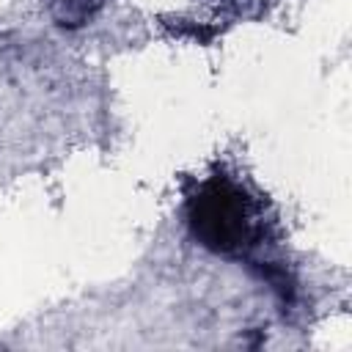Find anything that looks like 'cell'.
Wrapping results in <instances>:
<instances>
[{"instance_id": "1", "label": "cell", "mask_w": 352, "mask_h": 352, "mask_svg": "<svg viewBox=\"0 0 352 352\" xmlns=\"http://www.w3.org/2000/svg\"><path fill=\"white\" fill-rule=\"evenodd\" d=\"M187 226L204 248L223 256H242L264 236L258 204L228 176H212L190 195Z\"/></svg>"}]
</instances>
